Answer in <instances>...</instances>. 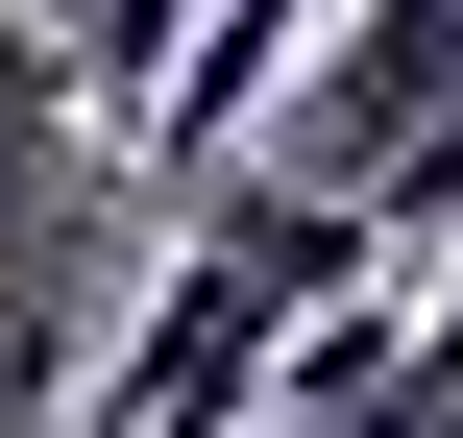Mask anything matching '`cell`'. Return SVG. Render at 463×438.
<instances>
[{
	"instance_id": "6da1fadb",
	"label": "cell",
	"mask_w": 463,
	"mask_h": 438,
	"mask_svg": "<svg viewBox=\"0 0 463 438\" xmlns=\"http://www.w3.org/2000/svg\"><path fill=\"white\" fill-rule=\"evenodd\" d=\"M366 268H391V219H366L342 171L220 146V171H195V244L146 268V341L98 366V415H73V438H244V415H269V366H293V317L366 293Z\"/></svg>"
},
{
	"instance_id": "3957f363",
	"label": "cell",
	"mask_w": 463,
	"mask_h": 438,
	"mask_svg": "<svg viewBox=\"0 0 463 438\" xmlns=\"http://www.w3.org/2000/svg\"><path fill=\"white\" fill-rule=\"evenodd\" d=\"M195 24H220V0H49V49L98 73V122H146V98L195 73Z\"/></svg>"
},
{
	"instance_id": "7a4b0ae2",
	"label": "cell",
	"mask_w": 463,
	"mask_h": 438,
	"mask_svg": "<svg viewBox=\"0 0 463 438\" xmlns=\"http://www.w3.org/2000/svg\"><path fill=\"white\" fill-rule=\"evenodd\" d=\"M439 98H463V0H342V24H317V73L269 98V146L366 195V171H391V146L439 122Z\"/></svg>"
}]
</instances>
